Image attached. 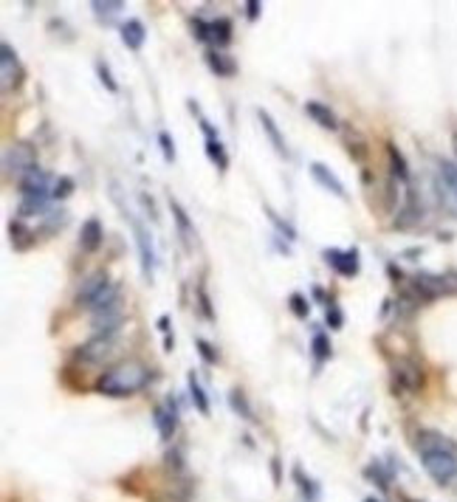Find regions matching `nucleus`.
Listing matches in <instances>:
<instances>
[{"label":"nucleus","instance_id":"f257e3e1","mask_svg":"<svg viewBox=\"0 0 457 502\" xmlns=\"http://www.w3.org/2000/svg\"><path fill=\"white\" fill-rule=\"evenodd\" d=\"M418 452H421V463L427 469V474L441 483V486H449L457 477V446L438 435V432H424L418 438Z\"/></svg>","mask_w":457,"mask_h":502},{"label":"nucleus","instance_id":"f03ea898","mask_svg":"<svg viewBox=\"0 0 457 502\" xmlns=\"http://www.w3.org/2000/svg\"><path fill=\"white\" fill-rule=\"evenodd\" d=\"M147 381H150V370L141 361H122L99 375L96 392H102L108 398H127V395H136L139 390H144Z\"/></svg>","mask_w":457,"mask_h":502},{"label":"nucleus","instance_id":"7ed1b4c3","mask_svg":"<svg viewBox=\"0 0 457 502\" xmlns=\"http://www.w3.org/2000/svg\"><path fill=\"white\" fill-rule=\"evenodd\" d=\"M116 299H119V285L110 282L108 271H93V274H88V276L82 279L79 291H76V305L85 308V310H91V313L108 308V305L116 302Z\"/></svg>","mask_w":457,"mask_h":502},{"label":"nucleus","instance_id":"20e7f679","mask_svg":"<svg viewBox=\"0 0 457 502\" xmlns=\"http://www.w3.org/2000/svg\"><path fill=\"white\" fill-rule=\"evenodd\" d=\"M435 192H438V201L444 206V212H449L452 218H457V164L452 161H438V170H435Z\"/></svg>","mask_w":457,"mask_h":502},{"label":"nucleus","instance_id":"39448f33","mask_svg":"<svg viewBox=\"0 0 457 502\" xmlns=\"http://www.w3.org/2000/svg\"><path fill=\"white\" fill-rule=\"evenodd\" d=\"M37 167V153H34V147L31 144H23V141H17V144H8L6 150H3V173L6 175H14L17 181L25 175V173H31Z\"/></svg>","mask_w":457,"mask_h":502},{"label":"nucleus","instance_id":"423d86ee","mask_svg":"<svg viewBox=\"0 0 457 502\" xmlns=\"http://www.w3.org/2000/svg\"><path fill=\"white\" fill-rule=\"evenodd\" d=\"M122 215L133 223V235H136V246H139V257H141V274L147 282H153V271H156V249H153V238L144 229L141 221H136V215L130 209H122Z\"/></svg>","mask_w":457,"mask_h":502},{"label":"nucleus","instance_id":"0eeeda50","mask_svg":"<svg viewBox=\"0 0 457 502\" xmlns=\"http://www.w3.org/2000/svg\"><path fill=\"white\" fill-rule=\"evenodd\" d=\"M393 381L404 392H421L424 390V370L412 358L404 356V358L393 361Z\"/></svg>","mask_w":457,"mask_h":502},{"label":"nucleus","instance_id":"6e6552de","mask_svg":"<svg viewBox=\"0 0 457 502\" xmlns=\"http://www.w3.org/2000/svg\"><path fill=\"white\" fill-rule=\"evenodd\" d=\"M116 347H119L116 336H93L91 342H85L76 350V358L85 361V364H102L105 358H110L116 353Z\"/></svg>","mask_w":457,"mask_h":502},{"label":"nucleus","instance_id":"1a4fd4ad","mask_svg":"<svg viewBox=\"0 0 457 502\" xmlns=\"http://www.w3.org/2000/svg\"><path fill=\"white\" fill-rule=\"evenodd\" d=\"M17 187H20V195H23V198H45V201H51L54 181H51V175H48L45 170L34 167L31 173H25V175L17 181Z\"/></svg>","mask_w":457,"mask_h":502},{"label":"nucleus","instance_id":"9d476101","mask_svg":"<svg viewBox=\"0 0 457 502\" xmlns=\"http://www.w3.org/2000/svg\"><path fill=\"white\" fill-rule=\"evenodd\" d=\"M0 79H3V93H11V88H17L20 79H23V68L17 62V51L8 42L0 45Z\"/></svg>","mask_w":457,"mask_h":502},{"label":"nucleus","instance_id":"9b49d317","mask_svg":"<svg viewBox=\"0 0 457 502\" xmlns=\"http://www.w3.org/2000/svg\"><path fill=\"white\" fill-rule=\"evenodd\" d=\"M325 262L342 274V276H356L359 274V251L356 249H347V251H339V249H325L322 251Z\"/></svg>","mask_w":457,"mask_h":502},{"label":"nucleus","instance_id":"f8f14e48","mask_svg":"<svg viewBox=\"0 0 457 502\" xmlns=\"http://www.w3.org/2000/svg\"><path fill=\"white\" fill-rule=\"evenodd\" d=\"M119 325H122V302L119 299L93 313V330H96V336H116Z\"/></svg>","mask_w":457,"mask_h":502},{"label":"nucleus","instance_id":"ddd939ff","mask_svg":"<svg viewBox=\"0 0 457 502\" xmlns=\"http://www.w3.org/2000/svg\"><path fill=\"white\" fill-rule=\"evenodd\" d=\"M153 424H156L161 440L170 443V440L175 438V429H178V409H175V404H173V401L158 404L156 412H153Z\"/></svg>","mask_w":457,"mask_h":502},{"label":"nucleus","instance_id":"4468645a","mask_svg":"<svg viewBox=\"0 0 457 502\" xmlns=\"http://www.w3.org/2000/svg\"><path fill=\"white\" fill-rule=\"evenodd\" d=\"M170 212H173V221H175V229H178V238H181V243H184V249H195V243H198V235H195V226H192V221H190V215H187V209L170 195Z\"/></svg>","mask_w":457,"mask_h":502},{"label":"nucleus","instance_id":"2eb2a0df","mask_svg":"<svg viewBox=\"0 0 457 502\" xmlns=\"http://www.w3.org/2000/svg\"><path fill=\"white\" fill-rule=\"evenodd\" d=\"M102 243H105V229H102L99 218H88L79 232V249L85 254H93V251H99Z\"/></svg>","mask_w":457,"mask_h":502},{"label":"nucleus","instance_id":"dca6fc26","mask_svg":"<svg viewBox=\"0 0 457 502\" xmlns=\"http://www.w3.org/2000/svg\"><path fill=\"white\" fill-rule=\"evenodd\" d=\"M311 175H313V181H316L325 192H330V195H336V198H345V195H347V192H345V184H342L322 161H313V164H311Z\"/></svg>","mask_w":457,"mask_h":502},{"label":"nucleus","instance_id":"f3484780","mask_svg":"<svg viewBox=\"0 0 457 502\" xmlns=\"http://www.w3.org/2000/svg\"><path fill=\"white\" fill-rule=\"evenodd\" d=\"M257 119H260V124H262V130H265L268 141L274 144V150H277L279 156H285V158H288V144H285V139H282V133H279L277 122L271 119V113H268V110H262V107H257Z\"/></svg>","mask_w":457,"mask_h":502},{"label":"nucleus","instance_id":"a211bd4d","mask_svg":"<svg viewBox=\"0 0 457 502\" xmlns=\"http://www.w3.org/2000/svg\"><path fill=\"white\" fill-rule=\"evenodd\" d=\"M144 40H147V28H144V23L136 20V17H130V20L122 25V42H125L130 51H141Z\"/></svg>","mask_w":457,"mask_h":502},{"label":"nucleus","instance_id":"6ab92c4d","mask_svg":"<svg viewBox=\"0 0 457 502\" xmlns=\"http://www.w3.org/2000/svg\"><path fill=\"white\" fill-rule=\"evenodd\" d=\"M305 113L319 124V127H325V130H336L339 127V119H336V113L325 105V102H305Z\"/></svg>","mask_w":457,"mask_h":502},{"label":"nucleus","instance_id":"aec40b11","mask_svg":"<svg viewBox=\"0 0 457 502\" xmlns=\"http://www.w3.org/2000/svg\"><path fill=\"white\" fill-rule=\"evenodd\" d=\"M207 62H209V68H212L218 76H234V74H237L234 57H228V54L218 51V48H212V51L207 54Z\"/></svg>","mask_w":457,"mask_h":502},{"label":"nucleus","instance_id":"412c9836","mask_svg":"<svg viewBox=\"0 0 457 502\" xmlns=\"http://www.w3.org/2000/svg\"><path fill=\"white\" fill-rule=\"evenodd\" d=\"M8 235H11V246H14L17 251H25L31 243H34V232H31L20 218L8 223Z\"/></svg>","mask_w":457,"mask_h":502},{"label":"nucleus","instance_id":"4be33fe9","mask_svg":"<svg viewBox=\"0 0 457 502\" xmlns=\"http://www.w3.org/2000/svg\"><path fill=\"white\" fill-rule=\"evenodd\" d=\"M51 209H48V201L45 198H20V206H17V215H20V221H25V218H45Z\"/></svg>","mask_w":457,"mask_h":502},{"label":"nucleus","instance_id":"5701e85b","mask_svg":"<svg viewBox=\"0 0 457 502\" xmlns=\"http://www.w3.org/2000/svg\"><path fill=\"white\" fill-rule=\"evenodd\" d=\"M387 156H390V167H393V175L398 181H410V167H407V158L401 156V150L395 144H387Z\"/></svg>","mask_w":457,"mask_h":502},{"label":"nucleus","instance_id":"b1692460","mask_svg":"<svg viewBox=\"0 0 457 502\" xmlns=\"http://www.w3.org/2000/svg\"><path fill=\"white\" fill-rule=\"evenodd\" d=\"M91 8L96 11L99 20H110V17H116L119 11H125V3H122V0H93Z\"/></svg>","mask_w":457,"mask_h":502},{"label":"nucleus","instance_id":"393cba45","mask_svg":"<svg viewBox=\"0 0 457 502\" xmlns=\"http://www.w3.org/2000/svg\"><path fill=\"white\" fill-rule=\"evenodd\" d=\"M212 42H218L221 48L231 42V20H228V17L212 20Z\"/></svg>","mask_w":457,"mask_h":502},{"label":"nucleus","instance_id":"a878e982","mask_svg":"<svg viewBox=\"0 0 457 502\" xmlns=\"http://www.w3.org/2000/svg\"><path fill=\"white\" fill-rule=\"evenodd\" d=\"M207 156H209V161H212L218 170H226L228 167L226 150H224L221 139H207Z\"/></svg>","mask_w":457,"mask_h":502},{"label":"nucleus","instance_id":"bb28decb","mask_svg":"<svg viewBox=\"0 0 457 502\" xmlns=\"http://www.w3.org/2000/svg\"><path fill=\"white\" fill-rule=\"evenodd\" d=\"M190 395H192V404L198 407V412H201V415H209V398H207V392H204V387L198 384V378H195V373L190 375Z\"/></svg>","mask_w":457,"mask_h":502},{"label":"nucleus","instance_id":"cd10ccee","mask_svg":"<svg viewBox=\"0 0 457 502\" xmlns=\"http://www.w3.org/2000/svg\"><path fill=\"white\" fill-rule=\"evenodd\" d=\"M74 178H68V175H59V178H54V189H51V201H65V198H71L74 195Z\"/></svg>","mask_w":457,"mask_h":502},{"label":"nucleus","instance_id":"c85d7f7f","mask_svg":"<svg viewBox=\"0 0 457 502\" xmlns=\"http://www.w3.org/2000/svg\"><path fill=\"white\" fill-rule=\"evenodd\" d=\"M228 404H231V409H234L240 418H245V421H254V412H251V407H248V401H245V395H243L240 390H231V395H228Z\"/></svg>","mask_w":457,"mask_h":502},{"label":"nucleus","instance_id":"c756f323","mask_svg":"<svg viewBox=\"0 0 457 502\" xmlns=\"http://www.w3.org/2000/svg\"><path fill=\"white\" fill-rule=\"evenodd\" d=\"M311 350H313V356H316L319 361L330 358V353H333V347H330V339H328L325 333H313V339H311Z\"/></svg>","mask_w":457,"mask_h":502},{"label":"nucleus","instance_id":"7c9ffc66","mask_svg":"<svg viewBox=\"0 0 457 502\" xmlns=\"http://www.w3.org/2000/svg\"><path fill=\"white\" fill-rule=\"evenodd\" d=\"M42 223H45V232L51 235V232H57V229H62L65 223H68V212H48L45 218H42Z\"/></svg>","mask_w":457,"mask_h":502},{"label":"nucleus","instance_id":"2f4dec72","mask_svg":"<svg viewBox=\"0 0 457 502\" xmlns=\"http://www.w3.org/2000/svg\"><path fill=\"white\" fill-rule=\"evenodd\" d=\"M96 74H99V82H102L110 93H116V91H119V85H116V79H113V74H110L108 62H102V59H99V62H96Z\"/></svg>","mask_w":457,"mask_h":502},{"label":"nucleus","instance_id":"473e14b6","mask_svg":"<svg viewBox=\"0 0 457 502\" xmlns=\"http://www.w3.org/2000/svg\"><path fill=\"white\" fill-rule=\"evenodd\" d=\"M195 347H198V353H201V358L207 361V364H218L221 361V356H218V350L207 342V339H195Z\"/></svg>","mask_w":457,"mask_h":502},{"label":"nucleus","instance_id":"72a5a7b5","mask_svg":"<svg viewBox=\"0 0 457 502\" xmlns=\"http://www.w3.org/2000/svg\"><path fill=\"white\" fill-rule=\"evenodd\" d=\"M294 477L302 483L299 489H302V494H305L308 500H311V502L319 500V489H316V483H313V480H305V477H302V469H294Z\"/></svg>","mask_w":457,"mask_h":502},{"label":"nucleus","instance_id":"f704fd0d","mask_svg":"<svg viewBox=\"0 0 457 502\" xmlns=\"http://www.w3.org/2000/svg\"><path fill=\"white\" fill-rule=\"evenodd\" d=\"M192 34H195V40L209 42V40H212V23H207V20L195 17V20H192Z\"/></svg>","mask_w":457,"mask_h":502},{"label":"nucleus","instance_id":"c9c22d12","mask_svg":"<svg viewBox=\"0 0 457 502\" xmlns=\"http://www.w3.org/2000/svg\"><path fill=\"white\" fill-rule=\"evenodd\" d=\"M158 144H161L164 161L173 164V161H175V141H173V136H170V133H158Z\"/></svg>","mask_w":457,"mask_h":502},{"label":"nucleus","instance_id":"e433bc0d","mask_svg":"<svg viewBox=\"0 0 457 502\" xmlns=\"http://www.w3.org/2000/svg\"><path fill=\"white\" fill-rule=\"evenodd\" d=\"M291 310H294V316H299V319H305L308 313H311V302L302 296V293H291Z\"/></svg>","mask_w":457,"mask_h":502},{"label":"nucleus","instance_id":"4c0bfd02","mask_svg":"<svg viewBox=\"0 0 457 502\" xmlns=\"http://www.w3.org/2000/svg\"><path fill=\"white\" fill-rule=\"evenodd\" d=\"M325 319H328L330 330H339V327L345 325V313H342V308H339V305H328V313H325Z\"/></svg>","mask_w":457,"mask_h":502},{"label":"nucleus","instance_id":"58836bf2","mask_svg":"<svg viewBox=\"0 0 457 502\" xmlns=\"http://www.w3.org/2000/svg\"><path fill=\"white\" fill-rule=\"evenodd\" d=\"M268 218L274 221V226L279 229V235H285V240H296V232H294V226H288L285 221H279V218H277L274 212H268Z\"/></svg>","mask_w":457,"mask_h":502},{"label":"nucleus","instance_id":"ea45409f","mask_svg":"<svg viewBox=\"0 0 457 502\" xmlns=\"http://www.w3.org/2000/svg\"><path fill=\"white\" fill-rule=\"evenodd\" d=\"M367 477H373V480H378V486L381 489H390L387 483H390V477L384 474V469H381V463H373L370 469H367Z\"/></svg>","mask_w":457,"mask_h":502},{"label":"nucleus","instance_id":"a19ab883","mask_svg":"<svg viewBox=\"0 0 457 502\" xmlns=\"http://www.w3.org/2000/svg\"><path fill=\"white\" fill-rule=\"evenodd\" d=\"M198 299H201V310H204V316H207V319H215V313H212V302H209L207 288H198Z\"/></svg>","mask_w":457,"mask_h":502},{"label":"nucleus","instance_id":"79ce46f5","mask_svg":"<svg viewBox=\"0 0 457 502\" xmlns=\"http://www.w3.org/2000/svg\"><path fill=\"white\" fill-rule=\"evenodd\" d=\"M260 8H262V6H260L257 0L245 3V17H248V20H257V17H260Z\"/></svg>","mask_w":457,"mask_h":502},{"label":"nucleus","instance_id":"37998d69","mask_svg":"<svg viewBox=\"0 0 457 502\" xmlns=\"http://www.w3.org/2000/svg\"><path fill=\"white\" fill-rule=\"evenodd\" d=\"M158 330H161L164 336H170V316H161V319H158Z\"/></svg>","mask_w":457,"mask_h":502},{"label":"nucleus","instance_id":"c03bdc74","mask_svg":"<svg viewBox=\"0 0 457 502\" xmlns=\"http://www.w3.org/2000/svg\"><path fill=\"white\" fill-rule=\"evenodd\" d=\"M271 469H274V483H279V460L277 457L271 460Z\"/></svg>","mask_w":457,"mask_h":502},{"label":"nucleus","instance_id":"a18cd8bd","mask_svg":"<svg viewBox=\"0 0 457 502\" xmlns=\"http://www.w3.org/2000/svg\"><path fill=\"white\" fill-rule=\"evenodd\" d=\"M452 147H455V156H457V133L452 136Z\"/></svg>","mask_w":457,"mask_h":502},{"label":"nucleus","instance_id":"49530a36","mask_svg":"<svg viewBox=\"0 0 457 502\" xmlns=\"http://www.w3.org/2000/svg\"><path fill=\"white\" fill-rule=\"evenodd\" d=\"M367 502H376V500H367Z\"/></svg>","mask_w":457,"mask_h":502}]
</instances>
